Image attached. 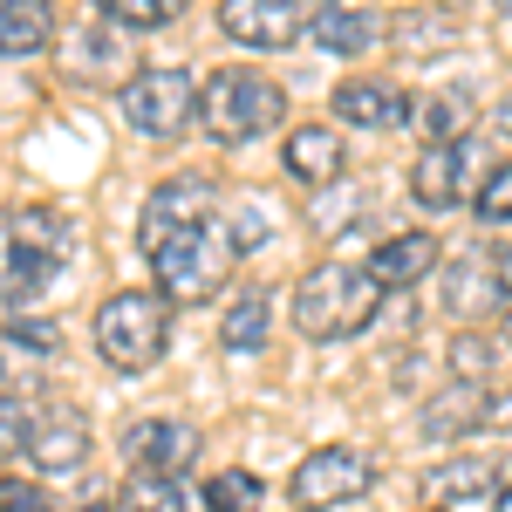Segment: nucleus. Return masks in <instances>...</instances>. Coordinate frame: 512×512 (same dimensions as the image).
Masks as SVG:
<instances>
[{
  "label": "nucleus",
  "mask_w": 512,
  "mask_h": 512,
  "mask_svg": "<svg viewBox=\"0 0 512 512\" xmlns=\"http://www.w3.org/2000/svg\"><path fill=\"white\" fill-rule=\"evenodd\" d=\"M287 315H294V328L308 342H355V335H369L376 315H383V287L369 280V267H355V260H321V267H308V274L294 280Z\"/></svg>",
  "instance_id": "nucleus-1"
},
{
  "label": "nucleus",
  "mask_w": 512,
  "mask_h": 512,
  "mask_svg": "<svg viewBox=\"0 0 512 512\" xmlns=\"http://www.w3.org/2000/svg\"><path fill=\"white\" fill-rule=\"evenodd\" d=\"M198 123L226 151L260 144V137H274L280 123H287V89L267 69H253V62H226V69H212V76L198 82Z\"/></svg>",
  "instance_id": "nucleus-2"
},
{
  "label": "nucleus",
  "mask_w": 512,
  "mask_h": 512,
  "mask_svg": "<svg viewBox=\"0 0 512 512\" xmlns=\"http://www.w3.org/2000/svg\"><path fill=\"white\" fill-rule=\"evenodd\" d=\"M69 260V219L55 205H0V308L35 301Z\"/></svg>",
  "instance_id": "nucleus-3"
},
{
  "label": "nucleus",
  "mask_w": 512,
  "mask_h": 512,
  "mask_svg": "<svg viewBox=\"0 0 512 512\" xmlns=\"http://www.w3.org/2000/svg\"><path fill=\"white\" fill-rule=\"evenodd\" d=\"M89 335H96V355L117 376H151L171 349V301L158 287H117V294H103Z\"/></svg>",
  "instance_id": "nucleus-4"
},
{
  "label": "nucleus",
  "mask_w": 512,
  "mask_h": 512,
  "mask_svg": "<svg viewBox=\"0 0 512 512\" xmlns=\"http://www.w3.org/2000/svg\"><path fill=\"white\" fill-rule=\"evenodd\" d=\"M239 260H246V253H239V239H233V219L219 212L212 226L158 246V253H151V274H158V294L171 308H205V301H219V287L233 280Z\"/></svg>",
  "instance_id": "nucleus-5"
},
{
  "label": "nucleus",
  "mask_w": 512,
  "mask_h": 512,
  "mask_svg": "<svg viewBox=\"0 0 512 512\" xmlns=\"http://www.w3.org/2000/svg\"><path fill=\"white\" fill-rule=\"evenodd\" d=\"M219 212H226V205H219V178H205V171H178V178L151 185L144 212H137V246L158 253V246H171V239L212 226Z\"/></svg>",
  "instance_id": "nucleus-6"
},
{
  "label": "nucleus",
  "mask_w": 512,
  "mask_h": 512,
  "mask_svg": "<svg viewBox=\"0 0 512 512\" xmlns=\"http://www.w3.org/2000/svg\"><path fill=\"white\" fill-rule=\"evenodd\" d=\"M117 110L137 137H185L198 117V82L185 69H137L117 89Z\"/></svg>",
  "instance_id": "nucleus-7"
},
{
  "label": "nucleus",
  "mask_w": 512,
  "mask_h": 512,
  "mask_svg": "<svg viewBox=\"0 0 512 512\" xmlns=\"http://www.w3.org/2000/svg\"><path fill=\"white\" fill-rule=\"evenodd\" d=\"M376 492V458L362 451V444H321V451H308L301 465H294V478H287V499L294 506H355V499H369Z\"/></svg>",
  "instance_id": "nucleus-8"
},
{
  "label": "nucleus",
  "mask_w": 512,
  "mask_h": 512,
  "mask_svg": "<svg viewBox=\"0 0 512 512\" xmlns=\"http://www.w3.org/2000/svg\"><path fill=\"white\" fill-rule=\"evenodd\" d=\"M21 451H28V465H35L41 478H62V472H76L82 458L96 451V431H89L82 403H69V396H41L35 410H28Z\"/></svg>",
  "instance_id": "nucleus-9"
},
{
  "label": "nucleus",
  "mask_w": 512,
  "mask_h": 512,
  "mask_svg": "<svg viewBox=\"0 0 512 512\" xmlns=\"http://www.w3.org/2000/svg\"><path fill=\"white\" fill-rule=\"evenodd\" d=\"M219 35L253 55H280L308 41V7L301 0H219Z\"/></svg>",
  "instance_id": "nucleus-10"
},
{
  "label": "nucleus",
  "mask_w": 512,
  "mask_h": 512,
  "mask_svg": "<svg viewBox=\"0 0 512 512\" xmlns=\"http://www.w3.org/2000/svg\"><path fill=\"white\" fill-rule=\"evenodd\" d=\"M472 151L478 137H451V144H424V158L410 164V198L424 205V212H458V205H472Z\"/></svg>",
  "instance_id": "nucleus-11"
},
{
  "label": "nucleus",
  "mask_w": 512,
  "mask_h": 512,
  "mask_svg": "<svg viewBox=\"0 0 512 512\" xmlns=\"http://www.w3.org/2000/svg\"><path fill=\"white\" fill-rule=\"evenodd\" d=\"M123 465L130 472H158V478H185L198 465V424H185V417H137L123 431Z\"/></svg>",
  "instance_id": "nucleus-12"
},
{
  "label": "nucleus",
  "mask_w": 512,
  "mask_h": 512,
  "mask_svg": "<svg viewBox=\"0 0 512 512\" xmlns=\"http://www.w3.org/2000/svg\"><path fill=\"white\" fill-rule=\"evenodd\" d=\"M437 294H444V315L458 321H485V315H506L512 301L499 294V274H492V253L472 246V253H451L444 274H437Z\"/></svg>",
  "instance_id": "nucleus-13"
},
{
  "label": "nucleus",
  "mask_w": 512,
  "mask_h": 512,
  "mask_svg": "<svg viewBox=\"0 0 512 512\" xmlns=\"http://www.w3.org/2000/svg\"><path fill=\"white\" fill-rule=\"evenodd\" d=\"M335 117L349 123V130H403V123L417 117V103L390 76H349L335 89Z\"/></svg>",
  "instance_id": "nucleus-14"
},
{
  "label": "nucleus",
  "mask_w": 512,
  "mask_h": 512,
  "mask_svg": "<svg viewBox=\"0 0 512 512\" xmlns=\"http://www.w3.org/2000/svg\"><path fill=\"white\" fill-rule=\"evenodd\" d=\"M437 506H465V499H499L506 492V458L499 451H451L424 472Z\"/></svg>",
  "instance_id": "nucleus-15"
},
{
  "label": "nucleus",
  "mask_w": 512,
  "mask_h": 512,
  "mask_svg": "<svg viewBox=\"0 0 512 512\" xmlns=\"http://www.w3.org/2000/svg\"><path fill=\"white\" fill-rule=\"evenodd\" d=\"M437 260H444V253H437L431 233H390L362 267H369V280H376L383 294H403V287H417L424 274H437Z\"/></svg>",
  "instance_id": "nucleus-16"
},
{
  "label": "nucleus",
  "mask_w": 512,
  "mask_h": 512,
  "mask_svg": "<svg viewBox=\"0 0 512 512\" xmlns=\"http://www.w3.org/2000/svg\"><path fill=\"white\" fill-rule=\"evenodd\" d=\"M280 171L294 185H335L342 178V137L328 123H294L287 144H280Z\"/></svg>",
  "instance_id": "nucleus-17"
},
{
  "label": "nucleus",
  "mask_w": 512,
  "mask_h": 512,
  "mask_svg": "<svg viewBox=\"0 0 512 512\" xmlns=\"http://www.w3.org/2000/svg\"><path fill=\"white\" fill-rule=\"evenodd\" d=\"M485 410H492V390H478V383H451L444 396L424 403L417 437H424V444H458V437L485 431Z\"/></svg>",
  "instance_id": "nucleus-18"
},
{
  "label": "nucleus",
  "mask_w": 512,
  "mask_h": 512,
  "mask_svg": "<svg viewBox=\"0 0 512 512\" xmlns=\"http://www.w3.org/2000/svg\"><path fill=\"white\" fill-rule=\"evenodd\" d=\"M390 35V21L383 14H369V7H321L315 21H308V41H315L321 55H362V48H376V41Z\"/></svg>",
  "instance_id": "nucleus-19"
},
{
  "label": "nucleus",
  "mask_w": 512,
  "mask_h": 512,
  "mask_svg": "<svg viewBox=\"0 0 512 512\" xmlns=\"http://www.w3.org/2000/svg\"><path fill=\"white\" fill-rule=\"evenodd\" d=\"M55 41V0H0V62H28Z\"/></svg>",
  "instance_id": "nucleus-20"
},
{
  "label": "nucleus",
  "mask_w": 512,
  "mask_h": 512,
  "mask_svg": "<svg viewBox=\"0 0 512 512\" xmlns=\"http://www.w3.org/2000/svg\"><path fill=\"white\" fill-rule=\"evenodd\" d=\"M274 342V294L267 287H246L233 308L219 315V349L226 355H260Z\"/></svg>",
  "instance_id": "nucleus-21"
},
{
  "label": "nucleus",
  "mask_w": 512,
  "mask_h": 512,
  "mask_svg": "<svg viewBox=\"0 0 512 512\" xmlns=\"http://www.w3.org/2000/svg\"><path fill=\"white\" fill-rule=\"evenodd\" d=\"M472 89H437V96H424V110H417V123L431 130V144H451V137H472Z\"/></svg>",
  "instance_id": "nucleus-22"
},
{
  "label": "nucleus",
  "mask_w": 512,
  "mask_h": 512,
  "mask_svg": "<svg viewBox=\"0 0 512 512\" xmlns=\"http://www.w3.org/2000/svg\"><path fill=\"white\" fill-rule=\"evenodd\" d=\"M198 506H205V512H260V506H267V485L246 472V465H226L219 478H205Z\"/></svg>",
  "instance_id": "nucleus-23"
},
{
  "label": "nucleus",
  "mask_w": 512,
  "mask_h": 512,
  "mask_svg": "<svg viewBox=\"0 0 512 512\" xmlns=\"http://www.w3.org/2000/svg\"><path fill=\"white\" fill-rule=\"evenodd\" d=\"M123 512H205V506L192 499V485H185V478L137 472V478H130V492H123Z\"/></svg>",
  "instance_id": "nucleus-24"
},
{
  "label": "nucleus",
  "mask_w": 512,
  "mask_h": 512,
  "mask_svg": "<svg viewBox=\"0 0 512 512\" xmlns=\"http://www.w3.org/2000/svg\"><path fill=\"white\" fill-rule=\"evenodd\" d=\"M472 219L485 226V233H512V158L492 164V171L472 185Z\"/></svg>",
  "instance_id": "nucleus-25"
},
{
  "label": "nucleus",
  "mask_w": 512,
  "mask_h": 512,
  "mask_svg": "<svg viewBox=\"0 0 512 512\" xmlns=\"http://www.w3.org/2000/svg\"><path fill=\"white\" fill-rule=\"evenodd\" d=\"M14 349L28 355V362H55V355L69 349V335H62V321H48V315H7V328H0Z\"/></svg>",
  "instance_id": "nucleus-26"
},
{
  "label": "nucleus",
  "mask_w": 512,
  "mask_h": 512,
  "mask_svg": "<svg viewBox=\"0 0 512 512\" xmlns=\"http://www.w3.org/2000/svg\"><path fill=\"white\" fill-rule=\"evenodd\" d=\"M103 21H117V28H164V21H178L192 0H89Z\"/></svg>",
  "instance_id": "nucleus-27"
},
{
  "label": "nucleus",
  "mask_w": 512,
  "mask_h": 512,
  "mask_svg": "<svg viewBox=\"0 0 512 512\" xmlns=\"http://www.w3.org/2000/svg\"><path fill=\"white\" fill-rule=\"evenodd\" d=\"M444 355H451L458 383H478V390H485V376H492V362H499V342H492V335H478V328H465Z\"/></svg>",
  "instance_id": "nucleus-28"
},
{
  "label": "nucleus",
  "mask_w": 512,
  "mask_h": 512,
  "mask_svg": "<svg viewBox=\"0 0 512 512\" xmlns=\"http://www.w3.org/2000/svg\"><path fill=\"white\" fill-rule=\"evenodd\" d=\"M0 512H55V499L35 478H0Z\"/></svg>",
  "instance_id": "nucleus-29"
},
{
  "label": "nucleus",
  "mask_w": 512,
  "mask_h": 512,
  "mask_svg": "<svg viewBox=\"0 0 512 512\" xmlns=\"http://www.w3.org/2000/svg\"><path fill=\"white\" fill-rule=\"evenodd\" d=\"M21 431H28V403L0 390V465H7V458L21 451Z\"/></svg>",
  "instance_id": "nucleus-30"
},
{
  "label": "nucleus",
  "mask_w": 512,
  "mask_h": 512,
  "mask_svg": "<svg viewBox=\"0 0 512 512\" xmlns=\"http://www.w3.org/2000/svg\"><path fill=\"white\" fill-rule=\"evenodd\" d=\"M28 369H41V362H28V355H21L14 342H7V335H0V390L14 396V390H21V376H28Z\"/></svg>",
  "instance_id": "nucleus-31"
},
{
  "label": "nucleus",
  "mask_w": 512,
  "mask_h": 512,
  "mask_svg": "<svg viewBox=\"0 0 512 512\" xmlns=\"http://www.w3.org/2000/svg\"><path fill=\"white\" fill-rule=\"evenodd\" d=\"M485 431H512V390H492V410H485Z\"/></svg>",
  "instance_id": "nucleus-32"
},
{
  "label": "nucleus",
  "mask_w": 512,
  "mask_h": 512,
  "mask_svg": "<svg viewBox=\"0 0 512 512\" xmlns=\"http://www.w3.org/2000/svg\"><path fill=\"white\" fill-rule=\"evenodd\" d=\"M492 274H499V294L512 301V239H506V246H492Z\"/></svg>",
  "instance_id": "nucleus-33"
},
{
  "label": "nucleus",
  "mask_w": 512,
  "mask_h": 512,
  "mask_svg": "<svg viewBox=\"0 0 512 512\" xmlns=\"http://www.w3.org/2000/svg\"><path fill=\"white\" fill-rule=\"evenodd\" d=\"M492 512H512V485H506V492H499V499H492Z\"/></svg>",
  "instance_id": "nucleus-34"
},
{
  "label": "nucleus",
  "mask_w": 512,
  "mask_h": 512,
  "mask_svg": "<svg viewBox=\"0 0 512 512\" xmlns=\"http://www.w3.org/2000/svg\"><path fill=\"white\" fill-rule=\"evenodd\" d=\"M499 123H506V130H512V103H506V110H499Z\"/></svg>",
  "instance_id": "nucleus-35"
},
{
  "label": "nucleus",
  "mask_w": 512,
  "mask_h": 512,
  "mask_svg": "<svg viewBox=\"0 0 512 512\" xmlns=\"http://www.w3.org/2000/svg\"><path fill=\"white\" fill-rule=\"evenodd\" d=\"M82 512H123V506H82Z\"/></svg>",
  "instance_id": "nucleus-36"
},
{
  "label": "nucleus",
  "mask_w": 512,
  "mask_h": 512,
  "mask_svg": "<svg viewBox=\"0 0 512 512\" xmlns=\"http://www.w3.org/2000/svg\"><path fill=\"white\" fill-rule=\"evenodd\" d=\"M506 349H512V308H506Z\"/></svg>",
  "instance_id": "nucleus-37"
},
{
  "label": "nucleus",
  "mask_w": 512,
  "mask_h": 512,
  "mask_svg": "<svg viewBox=\"0 0 512 512\" xmlns=\"http://www.w3.org/2000/svg\"><path fill=\"white\" fill-rule=\"evenodd\" d=\"M315 7H349V0H315Z\"/></svg>",
  "instance_id": "nucleus-38"
},
{
  "label": "nucleus",
  "mask_w": 512,
  "mask_h": 512,
  "mask_svg": "<svg viewBox=\"0 0 512 512\" xmlns=\"http://www.w3.org/2000/svg\"><path fill=\"white\" fill-rule=\"evenodd\" d=\"M424 512H451V506H424Z\"/></svg>",
  "instance_id": "nucleus-39"
}]
</instances>
